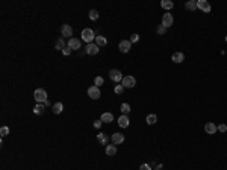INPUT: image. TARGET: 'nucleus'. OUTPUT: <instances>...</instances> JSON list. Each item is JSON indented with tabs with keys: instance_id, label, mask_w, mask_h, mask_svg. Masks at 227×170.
Masks as SVG:
<instances>
[{
	"instance_id": "1",
	"label": "nucleus",
	"mask_w": 227,
	"mask_h": 170,
	"mask_svg": "<svg viewBox=\"0 0 227 170\" xmlns=\"http://www.w3.org/2000/svg\"><path fill=\"white\" fill-rule=\"evenodd\" d=\"M33 97L38 103H46L47 102V93L44 88H36L35 93H33Z\"/></svg>"
},
{
	"instance_id": "2",
	"label": "nucleus",
	"mask_w": 227,
	"mask_h": 170,
	"mask_svg": "<svg viewBox=\"0 0 227 170\" xmlns=\"http://www.w3.org/2000/svg\"><path fill=\"white\" fill-rule=\"evenodd\" d=\"M82 40L85 41V43H92L96 40V35H94V31L92 29H89V28H86V29H83L82 31Z\"/></svg>"
},
{
	"instance_id": "3",
	"label": "nucleus",
	"mask_w": 227,
	"mask_h": 170,
	"mask_svg": "<svg viewBox=\"0 0 227 170\" xmlns=\"http://www.w3.org/2000/svg\"><path fill=\"white\" fill-rule=\"evenodd\" d=\"M109 77H111V81H114V82H121L123 81V73L120 72V70H117V69H112L111 72H109Z\"/></svg>"
},
{
	"instance_id": "4",
	"label": "nucleus",
	"mask_w": 227,
	"mask_h": 170,
	"mask_svg": "<svg viewBox=\"0 0 227 170\" xmlns=\"http://www.w3.org/2000/svg\"><path fill=\"white\" fill-rule=\"evenodd\" d=\"M121 85L124 88H133L136 85V81H135V77H133V76H124L123 81H121Z\"/></svg>"
},
{
	"instance_id": "5",
	"label": "nucleus",
	"mask_w": 227,
	"mask_h": 170,
	"mask_svg": "<svg viewBox=\"0 0 227 170\" xmlns=\"http://www.w3.org/2000/svg\"><path fill=\"white\" fill-rule=\"evenodd\" d=\"M100 88L99 87H96V85H92V87H89L88 88V96L91 97V99H94V100H97V99H100Z\"/></svg>"
},
{
	"instance_id": "6",
	"label": "nucleus",
	"mask_w": 227,
	"mask_h": 170,
	"mask_svg": "<svg viewBox=\"0 0 227 170\" xmlns=\"http://www.w3.org/2000/svg\"><path fill=\"white\" fill-rule=\"evenodd\" d=\"M197 8L203 12H210V3L207 0H197Z\"/></svg>"
},
{
	"instance_id": "7",
	"label": "nucleus",
	"mask_w": 227,
	"mask_h": 170,
	"mask_svg": "<svg viewBox=\"0 0 227 170\" xmlns=\"http://www.w3.org/2000/svg\"><path fill=\"white\" fill-rule=\"evenodd\" d=\"M86 53L88 55H97L99 53V50H100V47L96 44V43H89V44H86Z\"/></svg>"
},
{
	"instance_id": "8",
	"label": "nucleus",
	"mask_w": 227,
	"mask_h": 170,
	"mask_svg": "<svg viewBox=\"0 0 227 170\" xmlns=\"http://www.w3.org/2000/svg\"><path fill=\"white\" fill-rule=\"evenodd\" d=\"M111 140H112V144L118 146V144H121V143L124 141V135L121 132H115V134H112Z\"/></svg>"
},
{
	"instance_id": "9",
	"label": "nucleus",
	"mask_w": 227,
	"mask_h": 170,
	"mask_svg": "<svg viewBox=\"0 0 227 170\" xmlns=\"http://www.w3.org/2000/svg\"><path fill=\"white\" fill-rule=\"evenodd\" d=\"M81 40H77V38H70L68 43H67V47H70L71 50H77V49H81Z\"/></svg>"
},
{
	"instance_id": "10",
	"label": "nucleus",
	"mask_w": 227,
	"mask_h": 170,
	"mask_svg": "<svg viewBox=\"0 0 227 170\" xmlns=\"http://www.w3.org/2000/svg\"><path fill=\"white\" fill-rule=\"evenodd\" d=\"M173 21H174L173 15L170 14V12H165L164 17H162V26H165V28H170V26H173Z\"/></svg>"
},
{
	"instance_id": "11",
	"label": "nucleus",
	"mask_w": 227,
	"mask_h": 170,
	"mask_svg": "<svg viewBox=\"0 0 227 170\" xmlns=\"http://www.w3.org/2000/svg\"><path fill=\"white\" fill-rule=\"evenodd\" d=\"M61 34H62V36H65V38H68V40H70V36L73 35V29H71V26H70V24H62V28H61Z\"/></svg>"
},
{
	"instance_id": "12",
	"label": "nucleus",
	"mask_w": 227,
	"mask_h": 170,
	"mask_svg": "<svg viewBox=\"0 0 227 170\" xmlns=\"http://www.w3.org/2000/svg\"><path fill=\"white\" fill-rule=\"evenodd\" d=\"M130 49H132L130 40H123L121 43H120V50H121L123 53H127V52H130Z\"/></svg>"
},
{
	"instance_id": "13",
	"label": "nucleus",
	"mask_w": 227,
	"mask_h": 170,
	"mask_svg": "<svg viewBox=\"0 0 227 170\" xmlns=\"http://www.w3.org/2000/svg\"><path fill=\"white\" fill-rule=\"evenodd\" d=\"M129 125H130V120H129V117L127 115H121V117H118V126L120 128H129Z\"/></svg>"
},
{
	"instance_id": "14",
	"label": "nucleus",
	"mask_w": 227,
	"mask_h": 170,
	"mask_svg": "<svg viewBox=\"0 0 227 170\" xmlns=\"http://www.w3.org/2000/svg\"><path fill=\"white\" fill-rule=\"evenodd\" d=\"M205 131H206V134H215L217 131H218V126H217L215 123L209 122V123L205 125Z\"/></svg>"
},
{
	"instance_id": "15",
	"label": "nucleus",
	"mask_w": 227,
	"mask_h": 170,
	"mask_svg": "<svg viewBox=\"0 0 227 170\" xmlns=\"http://www.w3.org/2000/svg\"><path fill=\"white\" fill-rule=\"evenodd\" d=\"M171 61H173V62H176V64H180V62L185 61V55L182 53V52H176V53H173Z\"/></svg>"
},
{
	"instance_id": "16",
	"label": "nucleus",
	"mask_w": 227,
	"mask_h": 170,
	"mask_svg": "<svg viewBox=\"0 0 227 170\" xmlns=\"http://www.w3.org/2000/svg\"><path fill=\"white\" fill-rule=\"evenodd\" d=\"M100 120L103 123H111V122H114V115L111 112H103L102 117H100Z\"/></svg>"
},
{
	"instance_id": "17",
	"label": "nucleus",
	"mask_w": 227,
	"mask_h": 170,
	"mask_svg": "<svg viewBox=\"0 0 227 170\" xmlns=\"http://www.w3.org/2000/svg\"><path fill=\"white\" fill-rule=\"evenodd\" d=\"M106 155H109V156H114L115 153H117V146L115 144H108L106 146Z\"/></svg>"
},
{
	"instance_id": "18",
	"label": "nucleus",
	"mask_w": 227,
	"mask_h": 170,
	"mask_svg": "<svg viewBox=\"0 0 227 170\" xmlns=\"http://www.w3.org/2000/svg\"><path fill=\"white\" fill-rule=\"evenodd\" d=\"M96 44H97L99 47H103V46L108 44V40H106V36L99 35V36H96Z\"/></svg>"
},
{
	"instance_id": "19",
	"label": "nucleus",
	"mask_w": 227,
	"mask_h": 170,
	"mask_svg": "<svg viewBox=\"0 0 227 170\" xmlns=\"http://www.w3.org/2000/svg\"><path fill=\"white\" fill-rule=\"evenodd\" d=\"M108 140H109V138H108V135H106V134H102V132H100V134L97 135V141L102 143L103 146H108Z\"/></svg>"
},
{
	"instance_id": "20",
	"label": "nucleus",
	"mask_w": 227,
	"mask_h": 170,
	"mask_svg": "<svg viewBox=\"0 0 227 170\" xmlns=\"http://www.w3.org/2000/svg\"><path fill=\"white\" fill-rule=\"evenodd\" d=\"M161 6H162L164 9L170 11V9H173V6H174V3H173L171 0H162V2H161Z\"/></svg>"
},
{
	"instance_id": "21",
	"label": "nucleus",
	"mask_w": 227,
	"mask_h": 170,
	"mask_svg": "<svg viewBox=\"0 0 227 170\" xmlns=\"http://www.w3.org/2000/svg\"><path fill=\"white\" fill-rule=\"evenodd\" d=\"M44 109H46V107L43 105V103H38V105L33 108V114H36V115H41V114L44 112Z\"/></svg>"
},
{
	"instance_id": "22",
	"label": "nucleus",
	"mask_w": 227,
	"mask_h": 170,
	"mask_svg": "<svg viewBox=\"0 0 227 170\" xmlns=\"http://www.w3.org/2000/svg\"><path fill=\"white\" fill-rule=\"evenodd\" d=\"M145 122L149 125H154L157 122V115L156 114H149V115H147V119H145Z\"/></svg>"
},
{
	"instance_id": "23",
	"label": "nucleus",
	"mask_w": 227,
	"mask_h": 170,
	"mask_svg": "<svg viewBox=\"0 0 227 170\" xmlns=\"http://www.w3.org/2000/svg\"><path fill=\"white\" fill-rule=\"evenodd\" d=\"M64 111V105L61 102H58V103H55V105H53V112L55 114H61Z\"/></svg>"
},
{
	"instance_id": "24",
	"label": "nucleus",
	"mask_w": 227,
	"mask_h": 170,
	"mask_svg": "<svg viewBox=\"0 0 227 170\" xmlns=\"http://www.w3.org/2000/svg\"><path fill=\"white\" fill-rule=\"evenodd\" d=\"M186 9H189V11H194L195 8H197V2L195 0H189V2H186Z\"/></svg>"
},
{
	"instance_id": "25",
	"label": "nucleus",
	"mask_w": 227,
	"mask_h": 170,
	"mask_svg": "<svg viewBox=\"0 0 227 170\" xmlns=\"http://www.w3.org/2000/svg\"><path fill=\"white\" fill-rule=\"evenodd\" d=\"M56 49H58V50H64V49H65V41H64V38H59V40L56 41Z\"/></svg>"
},
{
	"instance_id": "26",
	"label": "nucleus",
	"mask_w": 227,
	"mask_h": 170,
	"mask_svg": "<svg viewBox=\"0 0 227 170\" xmlns=\"http://www.w3.org/2000/svg\"><path fill=\"white\" fill-rule=\"evenodd\" d=\"M121 112L124 115H127L130 112V105H129V103H123V105H121Z\"/></svg>"
},
{
	"instance_id": "27",
	"label": "nucleus",
	"mask_w": 227,
	"mask_h": 170,
	"mask_svg": "<svg viewBox=\"0 0 227 170\" xmlns=\"http://www.w3.org/2000/svg\"><path fill=\"white\" fill-rule=\"evenodd\" d=\"M89 18L91 20H97L99 18V11L97 9H91L89 11Z\"/></svg>"
},
{
	"instance_id": "28",
	"label": "nucleus",
	"mask_w": 227,
	"mask_h": 170,
	"mask_svg": "<svg viewBox=\"0 0 227 170\" xmlns=\"http://www.w3.org/2000/svg\"><path fill=\"white\" fill-rule=\"evenodd\" d=\"M114 91H115V93H117V94H121V93H123V91H124V87H123L121 84H120V85H115Z\"/></svg>"
},
{
	"instance_id": "29",
	"label": "nucleus",
	"mask_w": 227,
	"mask_h": 170,
	"mask_svg": "<svg viewBox=\"0 0 227 170\" xmlns=\"http://www.w3.org/2000/svg\"><path fill=\"white\" fill-rule=\"evenodd\" d=\"M0 134H2V137L8 135L9 134V128L8 126H2V129H0Z\"/></svg>"
},
{
	"instance_id": "30",
	"label": "nucleus",
	"mask_w": 227,
	"mask_h": 170,
	"mask_svg": "<svg viewBox=\"0 0 227 170\" xmlns=\"http://www.w3.org/2000/svg\"><path fill=\"white\" fill-rule=\"evenodd\" d=\"M139 41V35L138 34H133L132 36H130V43L133 44V43H138Z\"/></svg>"
},
{
	"instance_id": "31",
	"label": "nucleus",
	"mask_w": 227,
	"mask_h": 170,
	"mask_svg": "<svg viewBox=\"0 0 227 170\" xmlns=\"http://www.w3.org/2000/svg\"><path fill=\"white\" fill-rule=\"evenodd\" d=\"M94 84H96V87L103 85V77H102V76H97V77H96V81H94Z\"/></svg>"
},
{
	"instance_id": "32",
	"label": "nucleus",
	"mask_w": 227,
	"mask_h": 170,
	"mask_svg": "<svg viewBox=\"0 0 227 170\" xmlns=\"http://www.w3.org/2000/svg\"><path fill=\"white\" fill-rule=\"evenodd\" d=\"M165 31H167V28H165V26H162V24L157 28V34H159V35H164V34H165Z\"/></svg>"
},
{
	"instance_id": "33",
	"label": "nucleus",
	"mask_w": 227,
	"mask_h": 170,
	"mask_svg": "<svg viewBox=\"0 0 227 170\" xmlns=\"http://www.w3.org/2000/svg\"><path fill=\"white\" fill-rule=\"evenodd\" d=\"M62 53H64L65 56H68V55L71 53V49H70V47H65V49L62 50Z\"/></svg>"
},
{
	"instance_id": "34",
	"label": "nucleus",
	"mask_w": 227,
	"mask_h": 170,
	"mask_svg": "<svg viewBox=\"0 0 227 170\" xmlns=\"http://www.w3.org/2000/svg\"><path fill=\"white\" fill-rule=\"evenodd\" d=\"M102 123H103L102 120H96V122H94V128H96V129H100V128H102Z\"/></svg>"
},
{
	"instance_id": "35",
	"label": "nucleus",
	"mask_w": 227,
	"mask_h": 170,
	"mask_svg": "<svg viewBox=\"0 0 227 170\" xmlns=\"http://www.w3.org/2000/svg\"><path fill=\"white\" fill-rule=\"evenodd\" d=\"M139 170H152V167H150L149 164H141V167H139Z\"/></svg>"
},
{
	"instance_id": "36",
	"label": "nucleus",
	"mask_w": 227,
	"mask_h": 170,
	"mask_svg": "<svg viewBox=\"0 0 227 170\" xmlns=\"http://www.w3.org/2000/svg\"><path fill=\"white\" fill-rule=\"evenodd\" d=\"M218 131H220V132H226V131H227V126H226V125H220V126H218Z\"/></svg>"
},
{
	"instance_id": "37",
	"label": "nucleus",
	"mask_w": 227,
	"mask_h": 170,
	"mask_svg": "<svg viewBox=\"0 0 227 170\" xmlns=\"http://www.w3.org/2000/svg\"><path fill=\"white\" fill-rule=\"evenodd\" d=\"M226 41H227V36H226Z\"/></svg>"
}]
</instances>
